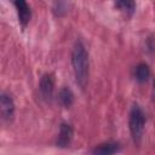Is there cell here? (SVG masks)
I'll return each instance as SVG.
<instances>
[{"mask_svg":"<svg viewBox=\"0 0 155 155\" xmlns=\"http://www.w3.org/2000/svg\"><path fill=\"white\" fill-rule=\"evenodd\" d=\"M71 65L76 82L80 87H85L88 81V52L81 41H76L71 51Z\"/></svg>","mask_w":155,"mask_h":155,"instance_id":"cell-1","label":"cell"},{"mask_svg":"<svg viewBox=\"0 0 155 155\" xmlns=\"http://www.w3.org/2000/svg\"><path fill=\"white\" fill-rule=\"evenodd\" d=\"M144 125H145V114L139 105L134 104L131 108L130 117H128V127L134 143L140 142L144 132Z\"/></svg>","mask_w":155,"mask_h":155,"instance_id":"cell-2","label":"cell"},{"mask_svg":"<svg viewBox=\"0 0 155 155\" xmlns=\"http://www.w3.org/2000/svg\"><path fill=\"white\" fill-rule=\"evenodd\" d=\"M0 111H1V119L5 122H11L13 120L15 103L12 97L6 92H1L0 94Z\"/></svg>","mask_w":155,"mask_h":155,"instance_id":"cell-3","label":"cell"},{"mask_svg":"<svg viewBox=\"0 0 155 155\" xmlns=\"http://www.w3.org/2000/svg\"><path fill=\"white\" fill-rule=\"evenodd\" d=\"M39 91L44 101L48 102L52 99L54 92V78L52 74H45L41 76L39 84Z\"/></svg>","mask_w":155,"mask_h":155,"instance_id":"cell-4","label":"cell"},{"mask_svg":"<svg viewBox=\"0 0 155 155\" xmlns=\"http://www.w3.org/2000/svg\"><path fill=\"white\" fill-rule=\"evenodd\" d=\"M120 150H121V144L119 142L109 140V142H104L96 145L91 150V154L92 155H115Z\"/></svg>","mask_w":155,"mask_h":155,"instance_id":"cell-5","label":"cell"},{"mask_svg":"<svg viewBox=\"0 0 155 155\" xmlns=\"http://www.w3.org/2000/svg\"><path fill=\"white\" fill-rule=\"evenodd\" d=\"M15 7H16V11H17V16H18V21L21 23V25L23 28H25L31 18V10H30V6L23 1V0H17L13 2Z\"/></svg>","mask_w":155,"mask_h":155,"instance_id":"cell-6","label":"cell"},{"mask_svg":"<svg viewBox=\"0 0 155 155\" xmlns=\"http://www.w3.org/2000/svg\"><path fill=\"white\" fill-rule=\"evenodd\" d=\"M73 138V127L70 124L63 122L59 127V133H58V138H57V147L61 148H67L69 147L70 142Z\"/></svg>","mask_w":155,"mask_h":155,"instance_id":"cell-7","label":"cell"},{"mask_svg":"<svg viewBox=\"0 0 155 155\" xmlns=\"http://www.w3.org/2000/svg\"><path fill=\"white\" fill-rule=\"evenodd\" d=\"M150 78V68L145 63H139L134 68V79L138 82H145Z\"/></svg>","mask_w":155,"mask_h":155,"instance_id":"cell-8","label":"cell"},{"mask_svg":"<svg viewBox=\"0 0 155 155\" xmlns=\"http://www.w3.org/2000/svg\"><path fill=\"white\" fill-rule=\"evenodd\" d=\"M58 101H59V103L63 107L69 108L73 104V102H74V93H73V91L70 88H68V87H63L59 91V93H58Z\"/></svg>","mask_w":155,"mask_h":155,"instance_id":"cell-9","label":"cell"},{"mask_svg":"<svg viewBox=\"0 0 155 155\" xmlns=\"http://www.w3.org/2000/svg\"><path fill=\"white\" fill-rule=\"evenodd\" d=\"M115 6L126 15H132L136 10V2L133 1H117L115 2Z\"/></svg>","mask_w":155,"mask_h":155,"instance_id":"cell-10","label":"cell"},{"mask_svg":"<svg viewBox=\"0 0 155 155\" xmlns=\"http://www.w3.org/2000/svg\"><path fill=\"white\" fill-rule=\"evenodd\" d=\"M63 6H67V4H64V2H56L54 4L53 12H54L56 16H62V15H64L68 11L67 8H63Z\"/></svg>","mask_w":155,"mask_h":155,"instance_id":"cell-11","label":"cell"},{"mask_svg":"<svg viewBox=\"0 0 155 155\" xmlns=\"http://www.w3.org/2000/svg\"><path fill=\"white\" fill-rule=\"evenodd\" d=\"M154 92H155V80H154Z\"/></svg>","mask_w":155,"mask_h":155,"instance_id":"cell-12","label":"cell"}]
</instances>
